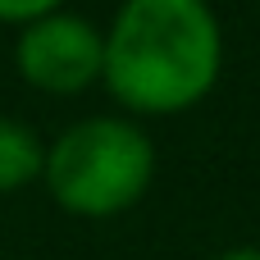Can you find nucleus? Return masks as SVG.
<instances>
[{"label": "nucleus", "mask_w": 260, "mask_h": 260, "mask_svg": "<svg viewBox=\"0 0 260 260\" xmlns=\"http://www.w3.org/2000/svg\"><path fill=\"white\" fill-rule=\"evenodd\" d=\"M224 37L201 0H133L105 32L101 82L137 114L192 110L219 78Z\"/></svg>", "instance_id": "f257e3e1"}, {"label": "nucleus", "mask_w": 260, "mask_h": 260, "mask_svg": "<svg viewBox=\"0 0 260 260\" xmlns=\"http://www.w3.org/2000/svg\"><path fill=\"white\" fill-rule=\"evenodd\" d=\"M155 178V146L128 119H82L46 151V187L78 219L123 215Z\"/></svg>", "instance_id": "f03ea898"}, {"label": "nucleus", "mask_w": 260, "mask_h": 260, "mask_svg": "<svg viewBox=\"0 0 260 260\" xmlns=\"http://www.w3.org/2000/svg\"><path fill=\"white\" fill-rule=\"evenodd\" d=\"M14 59H18V73L32 87L55 91V96H73V91H87L101 78V69H105V37L87 18L55 9L41 23L18 32Z\"/></svg>", "instance_id": "7ed1b4c3"}, {"label": "nucleus", "mask_w": 260, "mask_h": 260, "mask_svg": "<svg viewBox=\"0 0 260 260\" xmlns=\"http://www.w3.org/2000/svg\"><path fill=\"white\" fill-rule=\"evenodd\" d=\"M41 174H46L41 137L18 119H0V192H18L37 183Z\"/></svg>", "instance_id": "20e7f679"}, {"label": "nucleus", "mask_w": 260, "mask_h": 260, "mask_svg": "<svg viewBox=\"0 0 260 260\" xmlns=\"http://www.w3.org/2000/svg\"><path fill=\"white\" fill-rule=\"evenodd\" d=\"M46 14H55V0H0V23L32 27V23H41Z\"/></svg>", "instance_id": "39448f33"}, {"label": "nucleus", "mask_w": 260, "mask_h": 260, "mask_svg": "<svg viewBox=\"0 0 260 260\" xmlns=\"http://www.w3.org/2000/svg\"><path fill=\"white\" fill-rule=\"evenodd\" d=\"M219 260H260V247H233V251H224Z\"/></svg>", "instance_id": "423d86ee"}]
</instances>
